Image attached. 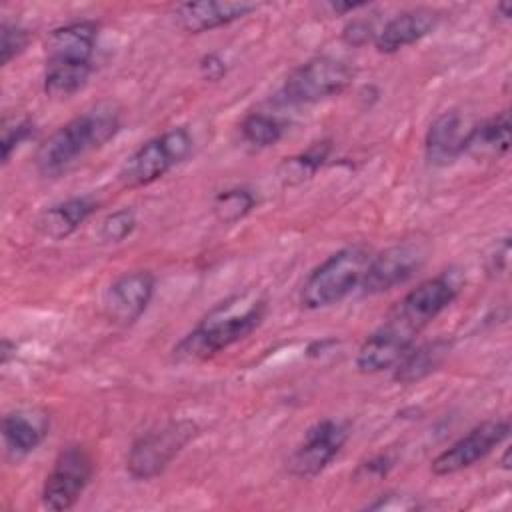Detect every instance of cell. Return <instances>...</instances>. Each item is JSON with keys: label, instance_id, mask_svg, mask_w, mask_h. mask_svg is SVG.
Segmentation results:
<instances>
[{"label": "cell", "instance_id": "cell-15", "mask_svg": "<svg viewBox=\"0 0 512 512\" xmlns=\"http://www.w3.org/2000/svg\"><path fill=\"white\" fill-rule=\"evenodd\" d=\"M254 10H258V4L254 2L202 0V2L178 4L174 8V18L182 30L190 34H200L220 26H228L236 20H242Z\"/></svg>", "mask_w": 512, "mask_h": 512}, {"label": "cell", "instance_id": "cell-13", "mask_svg": "<svg viewBox=\"0 0 512 512\" xmlns=\"http://www.w3.org/2000/svg\"><path fill=\"white\" fill-rule=\"evenodd\" d=\"M156 280L150 270H132L118 276L104 294V312L118 326L134 324L150 306Z\"/></svg>", "mask_w": 512, "mask_h": 512}, {"label": "cell", "instance_id": "cell-3", "mask_svg": "<svg viewBox=\"0 0 512 512\" xmlns=\"http://www.w3.org/2000/svg\"><path fill=\"white\" fill-rule=\"evenodd\" d=\"M98 24L80 20L60 26L46 40L44 92L54 100H64L80 92L94 64Z\"/></svg>", "mask_w": 512, "mask_h": 512}, {"label": "cell", "instance_id": "cell-10", "mask_svg": "<svg viewBox=\"0 0 512 512\" xmlns=\"http://www.w3.org/2000/svg\"><path fill=\"white\" fill-rule=\"evenodd\" d=\"M430 248L424 240H402L372 256L364 280V294H382L408 282L428 260Z\"/></svg>", "mask_w": 512, "mask_h": 512}, {"label": "cell", "instance_id": "cell-2", "mask_svg": "<svg viewBox=\"0 0 512 512\" xmlns=\"http://www.w3.org/2000/svg\"><path fill=\"white\" fill-rule=\"evenodd\" d=\"M266 302L232 296L220 302L172 350L176 362H202L250 336L264 320Z\"/></svg>", "mask_w": 512, "mask_h": 512}, {"label": "cell", "instance_id": "cell-32", "mask_svg": "<svg viewBox=\"0 0 512 512\" xmlns=\"http://www.w3.org/2000/svg\"><path fill=\"white\" fill-rule=\"evenodd\" d=\"M330 8V12L334 14H346V12H354L358 8H364L366 2H328L326 4Z\"/></svg>", "mask_w": 512, "mask_h": 512}, {"label": "cell", "instance_id": "cell-28", "mask_svg": "<svg viewBox=\"0 0 512 512\" xmlns=\"http://www.w3.org/2000/svg\"><path fill=\"white\" fill-rule=\"evenodd\" d=\"M368 510H416L420 508L418 500L402 494H382L366 506Z\"/></svg>", "mask_w": 512, "mask_h": 512}, {"label": "cell", "instance_id": "cell-16", "mask_svg": "<svg viewBox=\"0 0 512 512\" xmlns=\"http://www.w3.org/2000/svg\"><path fill=\"white\" fill-rule=\"evenodd\" d=\"M440 14L432 8H412L390 18L374 38V46L382 54H394L416 44L438 26Z\"/></svg>", "mask_w": 512, "mask_h": 512}, {"label": "cell", "instance_id": "cell-29", "mask_svg": "<svg viewBox=\"0 0 512 512\" xmlns=\"http://www.w3.org/2000/svg\"><path fill=\"white\" fill-rule=\"evenodd\" d=\"M342 38H344V42L350 44V46H362V44H366L370 38H376V32H374V28H372L370 22H366V20H354V22H350V24L344 28Z\"/></svg>", "mask_w": 512, "mask_h": 512}, {"label": "cell", "instance_id": "cell-19", "mask_svg": "<svg viewBox=\"0 0 512 512\" xmlns=\"http://www.w3.org/2000/svg\"><path fill=\"white\" fill-rule=\"evenodd\" d=\"M452 350V342L436 338L424 344H414L394 366V380L398 384H414L436 372Z\"/></svg>", "mask_w": 512, "mask_h": 512}, {"label": "cell", "instance_id": "cell-4", "mask_svg": "<svg viewBox=\"0 0 512 512\" xmlns=\"http://www.w3.org/2000/svg\"><path fill=\"white\" fill-rule=\"evenodd\" d=\"M370 260L372 252L364 244H350L330 254L304 280L300 304L318 310L342 302L352 290L360 288Z\"/></svg>", "mask_w": 512, "mask_h": 512}, {"label": "cell", "instance_id": "cell-21", "mask_svg": "<svg viewBox=\"0 0 512 512\" xmlns=\"http://www.w3.org/2000/svg\"><path fill=\"white\" fill-rule=\"evenodd\" d=\"M328 152H330L328 142H318L306 152L284 158L282 164L278 166V178L288 186H296V184H302L304 180H310L328 158Z\"/></svg>", "mask_w": 512, "mask_h": 512}, {"label": "cell", "instance_id": "cell-14", "mask_svg": "<svg viewBox=\"0 0 512 512\" xmlns=\"http://www.w3.org/2000/svg\"><path fill=\"white\" fill-rule=\"evenodd\" d=\"M50 420L46 412L36 408H20L2 418V442L10 462H20L30 456L46 438Z\"/></svg>", "mask_w": 512, "mask_h": 512}, {"label": "cell", "instance_id": "cell-11", "mask_svg": "<svg viewBox=\"0 0 512 512\" xmlns=\"http://www.w3.org/2000/svg\"><path fill=\"white\" fill-rule=\"evenodd\" d=\"M348 436V424L342 420L326 418L312 424L288 458L290 474L298 478L318 476L338 456Z\"/></svg>", "mask_w": 512, "mask_h": 512}, {"label": "cell", "instance_id": "cell-23", "mask_svg": "<svg viewBox=\"0 0 512 512\" xmlns=\"http://www.w3.org/2000/svg\"><path fill=\"white\" fill-rule=\"evenodd\" d=\"M240 132H242L244 142H248L250 146L268 148V146H274L282 138L284 126L278 118H274L270 114L252 112L242 120Z\"/></svg>", "mask_w": 512, "mask_h": 512}, {"label": "cell", "instance_id": "cell-17", "mask_svg": "<svg viewBox=\"0 0 512 512\" xmlns=\"http://www.w3.org/2000/svg\"><path fill=\"white\" fill-rule=\"evenodd\" d=\"M466 136L468 130H462V116L456 110L442 112L428 126L424 138L426 158L438 166L454 162L460 154H464Z\"/></svg>", "mask_w": 512, "mask_h": 512}, {"label": "cell", "instance_id": "cell-31", "mask_svg": "<svg viewBox=\"0 0 512 512\" xmlns=\"http://www.w3.org/2000/svg\"><path fill=\"white\" fill-rule=\"evenodd\" d=\"M200 72L206 80H222L224 74H226V62L222 60L220 54L216 52H210V54H204L202 60H200Z\"/></svg>", "mask_w": 512, "mask_h": 512}, {"label": "cell", "instance_id": "cell-7", "mask_svg": "<svg viewBox=\"0 0 512 512\" xmlns=\"http://www.w3.org/2000/svg\"><path fill=\"white\" fill-rule=\"evenodd\" d=\"M192 136L184 126L170 128L136 148L124 162L120 178L128 186H146L162 178L192 152Z\"/></svg>", "mask_w": 512, "mask_h": 512}, {"label": "cell", "instance_id": "cell-26", "mask_svg": "<svg viewBox=\"0 0 512 512\" xmlns=\"http://www.w3.org/2000/svg\"><path fill=\"white\" fill-rule=\"evenodd\" d=\"M34 134V122L30 118L4 120L2 126V162L8 164L12 152Z\"/></svg>", "mask_w": 512, "mask_h": 512}, {"label": "cell", "instance_id": "cell-24", "mask_svg": "<svg viewBox=\"0 0 512 512\" xmlns=\"http://www.w3.org/2000/svg\"><path fill=\"white\" fill-rule=\"evenodd\" d=\"M136 212L132 208H120L110 212L98 230V236L102 242L106 244H118L124 242L126 238L132 236V232L136 230Z\"/></svg>", "mask_w": 512, "mask_h": 512}, {"label": "cell", "instance_id": "cell-30", "mask_svg": "<svg viewBox=\"0 0 512 512\" xmlns=\"http://www.w3.org/2000/svg\"><path fill=\"white\" fill-rule=\"evenodd\" d=\"M394 466V460L388 454H378L366 462H362L356 470V476L362 474L364 478H382L386 476Z\"/></svg>", "mask_w": 512, "mask_h": 512}, {"label": "cell", "instance_id": "cell-12", "mask_svg": "<svg viewBox=\"0 0 512 512\" xmlns=\"http://www.w3.org/2000/svg\"><path fill=\"white\" fill-rule=\"evenodd\" d=\"M510 434L508 420H486L442 450L430 464L434 476H450L484 460Z\"/></svg>", "mask_w": 512, "mask_h": 512}, {"label": "cell", "instance_id": "cell-18", "mask_svg": "<svg viewBox=\"0 0 512 512\" xmlns=\"http://www.w3.org/2000/svg\"><path fill=\"white\" fill-rule=\"evenodd\" d=\"M96 208L98 202L92 196H72L46 208L38 216L36 226L44 236L52 240H64L74 234L96 212Z\"/></svg>", "mask_w": 512, "mask_h": 512}, {"label": "cell", "instance_id": "cell-22", "mask_svg": "<svg viewBox=\"0 0 512 512\" xmlns=\"http://www.w3.org/2000/svg\"><path fill=\"white\" fill-rule=\"evenodd\" d=\"M256 206V198L248 188H228L216 194L212 210L218 222L236 224L244 220Z\"/></svg>", "mask_w": 512, "mask_h": 512}, {"label": "cell", "instance_id": "cell-33", "mask_svg": "<svg viewBox=\"0 0 512 512\" xmlns=\"http://www.w3.org/2000/svg\"><path fill=\"white\" fill-rule=\"evenodd\" d=\"M12 348H16V344H12L10 340H2V364H8V358H10V352Z\"/></svg>", "mask_w": 512, "mask_h": 512}, {"label": "cell", "instance_id": "cell-25", "mask_svg": "<svg viewBox=\"0 0 512 512\" xmlns=\"http://www.w3.org/2000/svg\"><path fill=\"white\" fill-rule=\"evenodd\" d=\"M30 32L18 22L4 20L0 26V64H10L28 46Z\"/></svg>", "mask_w": 512, "mask_h": 512}, {"label": "cell", "instance_id": "cell-27", "mask_svg": "<svg viewBox=\"0 0 512 512\" xmlns=\"http://www.w3.org/2000/svg\"><path fill=\"white\" fill-rule=\"evenodd\" d=\"M508 262H510V238L504 236L496 240V244L488 252L486 270L490 276H502L508 270Z\"/></svg>", "mask_w": 512, "mask_h": 512}, {"label": "cell", "instance_id": "cell-34", "mask_svg": "<svg viewBox=\"0 0 512 512\" xmlns=\"http://www.w3.org/2000/svg\"><path fill=\"white\" fill-rule=\"evenodd\" d=\"M498 12L502 14L504 20H510V16H512V4H510V2H502V4L498 6Z\"/></svg>", "mask_w": 512, "mask_h": 512}, {"label": "cell", "instance_id": "cell-1", "mask_svg": "<svg viewBox=\"0 0 512 512\" xmlns=\"http://www.w3.org/2000/svg\"><path fill=\"white\" fill-rule=\"evenodd\" d=\"M120 130V110L102 100L52 132L36 152V168L44 178H58L84 156L102 148Z\"/></svg>", "mask_w": 512, "mask_h": 512}, {"label": "cell", "instance_id": "cell-20", "mask_svg": "<svg viewBox=\"0 0 512 512\" xmlns=\"http://www.w3.org/2000/svg\"><path fill=\"white\" fill-rule=\"evenodd\" d=\"M510 148V114L508 110L480 122L468 130L464 152L480 158H500Z\"/></svg>", "mask_w": 512, "mask_h": 512}, {"label": "cell", "instance_id": "cell-8", "mask_svg": "<svg viewBox=\"0 0 512 512\" xmlns=\"http://www.w3.org/2000/svg\"><path fill=\"white\" fill-rule=\"evenodd\" d=\"M354 78V68L334 56H316L298 66L284 82L282 96L288 104H316L342 94Z\"/></svg>", "mask_w": 512, "mask_h": 512}, {"label": "cell", "instance_id": "cell-9", "mask_svg": "<svg viewBox=\"0 0 512 512\" xmlns=\"http://www.w3.org/2000/svg\"><path fill=\"white\" fill-rule=\"evenodd\" d=\"M94 464L86 448L72 444L60 450L42 486V504L48 510H70L86 490Z\"/></svg>", "mask_w": 512, "mask_h": 512}, {"label": "cell", "instance_id": "cell-5", "mask_svg": "<svg viewBox=\"0 0 512 512\" xmlns=\"http://www.w3.org/2000/svg\"><path fill=\"white\" fill-rule=\"evenodd\" d=\"M458 296V284L448 274L420 282L410 290L382 322V330L396 336L406 346L416 344V336Z\"/></svg>", "mask_w": 512, "mask_h": 512}, {"label": "cell", "instance_id": "cell-6", "mask_svg": "<svg viewBox=\"0 0 512 512\" xmlns=\"http://www.w3.org/2000/svg\"><path fill=\"white\" fill-rule=\"evenodd\" d=\"M196 434L198 426L192 420H170L142 434L128 450L126 472L134 480H152L160 476Z\"/></svg>", "mask_w": 512, "mask_h": 512}]
</instances>
